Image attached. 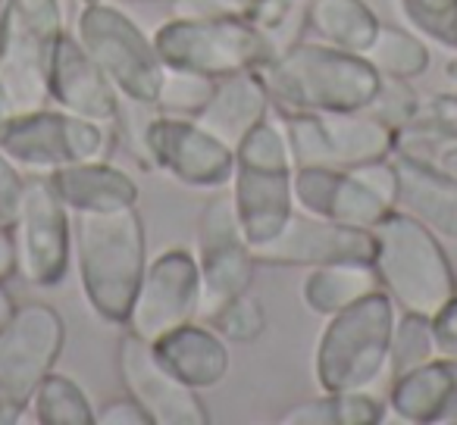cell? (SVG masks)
Here are the masks:
<instances>
[{"label":"cell","mask_w":457,"mask_h":425,"mask_svg":"<svg viewBox=\"0 0 457 425\" xmlns=\"http://www.w3.org/2000/svg\"><path fill=\"white\" fill-rule=\"evenodd\" d=\"M436 338H432V323L423 313L401 310L392 329V344H388V372L401 375L407 369H417L423 363L436 360Z\"/></svg>","instance_id":"cell-31"},{"label":"cell","mask_w":457,"mask_h":425,"mask_svg":"<svg viewBox=\"0 0 457 425\" xmlns=\"http://www.w3.org/2000/svg\"><path fill=\"white\" fill-rule=\"evenodd\" d=\"M16 273V244H13V229L0 223V282L7 285Z\"/></svg>","instance_id":"cell-40"},{"label":"cell","mask_w":457,"mask_h":425,"mask_svg":"<svg viewBox=\"0 0 457 425\" xmlns=\"http://www.w3.org/2000/svg\"><path fill=\"white\" fill-rule=\"evenodd\" d=\"M388 406L404 422H457V356H436L423 366L392 375Z\"/></svg>","instance_id":"cell-20"},{"label":"cell","mask_w":457,"mask_h":425,"mask_svg":"<svg viewBox=\"0 0 457 425\" xmlns=\"http://www.w3.org/2000/svg\"><path fill=\"white\" fill-rule=\"evenodd\" d=\"M270 113H273V97L261 69H245L216 78L213 94L195 119L228 147H236Z\"/></svg>","instance_id":"cell-21"},{"label":"cell","mask_w":457,"mask_h":425,"mask_svg":"<svg viewBox=\"0 0 457 425\" xmlns=\"http://www.w3.org/2000/svg\"><path fill=\"white\" fill-rule=\"evenodd\" d=\"M95 425H154V422L141 410L138 400L122 394V397H113L107 404L95 406Z\"/></svg>","instance_id":"cell-37"},{"label":"cell","mask_w":457,"mask_h":425,"mask_svg":"<svg viewBox=\"0 0 457 425\" xmlns=\"http://www.w3.org/2000/svg\"><path fill=\"white\" fill-rule=\"evenodd\" d=\"M220 4L228 13H248V10H254L257 4H267V0H220Z\"/></svg>","instance_id":"cell-41"},{"label":"cell","mask_w":457,"mask_h":425,"mask_svg":"<svg viewBox=\"0 0 457 425\" xmlns=\"http://www.w3.org/2000/svg\"><path fill=\"white\" fill-rule=\"evenodd\" d=\"M257 263L263 266H295L313 269L323 263H373L376 238L373 229H357V225L332 223V219L313 217L295 207L288 223L279 229V235L270 238L261 248H251Z\"/></svg>","instance_id":"cell-15"},{"label":"cell","mask_w":457,"mask_h":425,"mask_svg":"<svg viewBox=\"0 0 457 425\" xmlns=\"http://www.w3.org/2000/svg\"><path fill=\"white\" fill-rule=\"evenodd\" d=\"M445 76H448L451 82L457 85V53H454V57L448 60V63H445Z\"/></svg>","instance_id":"cell-44"},{"label":"cell","mask_w":457,"mask_h":425,"mask_svg":"<svg viewBox=\"0 0 457 425\" xmlns=\"http://www.w3.org/2000/svg\"><path fill=\"white\" fill-rule=\"evenodd\" d=\"M213 85H216V78L201 76V72L166 66L163 85H160L154 110H157V113H170V116H191V119H195L204 110V103L210 101V94H213Z\"/></svg>","instance_id":"cell-32"},{"label":"cell","mask_w":457,"mask_h":425,"mask_svg":"<svg viewBox=\"0 0 457 425\" xmlns=\"http://www.w3.org/2000/svg\"><path fill=\"white\" fill-rule=\"evenodd\" d=\"M261 76L279 110H317V113H354L367 110L379 91L382 76L363 53L338 51L326 41H295L276 51Z\"/></svg>","instance_id":"cell-2"},{"label":"cell","mask_w":457,"mask_h":425,"mask_svg":"<svg viewBox=\"0 0 457 425\" xmlns=\"http://www.w3.org/2000/svg\"><path fill=\"white\" fill-rule=\"evenodd\" d=\"M82 4H91V0H82Z\"/></svg>","instance_id":"cell-45"},{"label":"cell","mask_w":457,"mask_h":425,"mask_svg":"<svg viewBox=\"0 0 457 425\" xmlns=\"http://www.w3.org/2000/svg\"><path fill=\"white\" fill-rule=\"evenodd\" d=\"M63 32L66 29L22 20L10 7L7 32L0 41V94L10 113H29L51 103L47 69H51L54 45Z\"/></svg>","instance_id":"cell-16"},{"label":"cell","mask_w":457,"mask_h":425,"mask_svg":"<svg viewBox=\"0 0 457 425\" xmlns=\"http://www.w3.org/2000/svg\"><path fill=\"white\" fill-rule=\"evenodd\" d=\"M145 151L157 169L185 188H226L236 172V147L191 116L154 113L145 126Z\"/></svg>","instance_id":"cell-12"},{"label":"cell","mask_w":457,"mask_h":425,"mask_svg":"<svg viewBox=\"0 0 457 425\" xmlns=\"http://www.w3.org/2000/svg\"><path fill=\"white\" fill-rule=\"evenodd\" d=\"M0 147L22 172L47 176L60 166L104 159L110 151V126L47 103L29 113L4 116Z\"/></svg>","instance_id":"cell-8"},{"label":"cell","mask_w":457,"mask_h":425,"mask_svg":"<svg viewBox=\"0 0 457 425\" xmlns=\"http://www.w3.org/2000/svg\"><path fill=\"white\" fill-rule=\"evenodd\" d=\"M413 32L457 53V0H398Z\"/></svg>","instance_id":"cell-34"},{"label":"cell","mask_w":457,"mask_h":425,"mask_svg":"<svg viewBox=\"0 0 457 425\" xmlns=\"http://www.w3.org/2000/svg\"><path fill=\"white\" fill-rule=\"evenodd\" d=\"M32 413L41 425H95V406L88 394L79 388V381L60 375L57 369L38 385Z\"/></svg>","instance_id":"cell-30"},{"label":"cell","mask_w":457,"mask_h":425,"mask_svg":"<svg viewBox=\"0 0 457 425\" xmlns=\"http://www.w3.org/2000/svg\"><path fill=\"white\" fill-rule=\"evenodd\" d=\"M373 291H379V275L373 263L342 260L313 266L301 288V300L307 304V310L326 319Z\"/></svg>","instance_id":"cell-25"},{"label":"cell","mask_w":457,"mask_h":425,"mask_svg":"<svg viewBox=\"0 0 457 425\" xmlns=\"http://www.w3.org/2000/svg\"><path fill=\"white\" fill-rule=\"evenodd\" d=\"M47 94H51L54 107L70 110L85 119L104 122V126H113L120 119V91L113 88V82L104 76V69L72 32H63L54 45Z\"/></svg>","instance_id":"cell-17"},{"label":"cell","mask_w":457,"mask_h":425,"mask_svg":"<svg viewBox=\"0 0 457 425\" xmlns=\"http://www.w3.org/2000/svg\"><path fill=\"white\" fill-rule=\"evenodd\" d=\"M386 419V404L370 391H323L288 406L282 425H376Z\"/></svg>","instance_id":"cell-27"},{"label":"cell","mask_w":457,"mask_h":425,"mask_svg":"<svg viewBox=\"0 0 457 425\" xmlns=\"http://www.w3.org/2000/svg\"><path fill=\"white\" fill-rule=\"evenodd\" d=\"M116 369L129 397L141 404L154 425H207L210 413L201 400V391L185 385L179 375L166 369L151 341L126 335L116 344Z\"/></svg>","instance_id":"cell-14"},{"label":"cell","mask_w":457,"mask_h":425,"mask_svg":"<svg viewBox=\"0 0 457 425\" xmlns=\"http://www.w3.org/2000/svg\"><path fill=\"white\" fill-rule=\"evenodd\" d=\"M307 29L317 35V41L338 51L363 53L379 29V20L367 0H311Z\"/></svg>","instance_id":"cell-26"},{"label":"cell","mask_w":457,"mask_h":425,"mask_svg":"<svg viewBox=\"0 0 457 425\" xmlns=\"http://www.w3.org/2000/svg\"><path fill=\"white\" fill-rule=\"evenodd\" d=\"M363 57L386 78H407V82H413V78H420L429 69V47L423 45V38L407 32V29L382 26V22L376 29L373 41H370V47L363 51Z\"/></svg>","instance_id":"cell-29"},{"label":"cell","mask_w":457,"mask_h":425,"mask_svg":"<svg viewBox=\"0 0 457 425\" xmlns=\"http://www.w3.org/2000/svg\"><path fill=\"white\" fill-rule=\"evenodd\" d=\"M417 119L457 132V91H445V94H432V97H426V101H420Z\"/></svg>","instance_id":"cell-39"},{"label":"cell","mask_w":457,"mask_h":425,"mask_svg":"<svg viewBox=\"0 0 457 425\" xmlns=\"http://www.w3.org/2000/svg\"><path fill=\"white\" fill-rule=\"evenodd\" d=\"M72 250L88 306L104 323L126 325L147 269V235L135 207L72 213Z\"/></svg>","instance_id":"cell-1"},{"label":"cell","mask_w":457,"mask_h":425,"mask_svg":"<svg viewBox=\"0 0 457 425\" xmlns=\"http://www.w3.org/2000/svg\"><path fill=\"white\" fill-rule=\"evenodd\" d=\"M197 306H201L197 257L185 248H170L147 260L126 329L154 344L160 335L197 319Z\"/></svg>","instance_id":"cell-13"},{"label":"cell","mask_w":457,"mask_h":425,"mask_svg":"<svg viewBox=\"0 0 457 425\" xmlns=\"http://www.w3.org/2000/svg\"><path fill=\"white\" fill-rule=\"evenodd\" d=\"M295 207L332 223L373 229L376 223L398 207H388L379 194L367 188L351 169H326V166H295L292 176Z\"/></svg>","instance_id":"cell-18"},{"label":"cell","mask_w":457,"mask_h":425,"mask_svg":"<svg viewBox=\"0 0 457 425\" xmlns=\"http://www.w3.org/2000/svg\"><path fill=\"white\" fill-rule=\"evenodd\" d=\"M197 269H201V306L197 316L207 323L232 298L251 291L257 260L238 225L232 191H220L207 200L197 219Z\"/></svg>","instance_id":"cell-11"},{"label":"cell","mask_w":457,"mask_h":425,"mask_svg":"<svg viewBox=\"0 0 457 425\" xmlns=\"http://www.w3.org/2000/svg\"><path fill=\"white\" fill-rule=\"evenodd\" d=\"M438 356H457V294L429 316Z\"/></svg>","instance_id":"cell-38"},{"label":"cell","mask_w":457,"mask_h":425,"mask_svg":"<svg viewBox=\"0 0 457 425\" xmlns=\"http://www.w3.org/2000/svg\"><path fill=\"white\" fill-rule=\"evenodd\" d=\"M13 310H16V304L10 300V294L4 291V282H0V329L7 325V319L13 316Z\"/></svg>","instance_id":"cell-42"},{"label":"cell","mask_w":457,"mask_h":425,"mask_svg":"<svg viewBox=\"0 0 457 425\" xmlns=\"http://www.w3.org/2000/svg\"><path fill=\"white\" fill-rule=\"evenodd\" d=\"M207 325H213L228 344H251L267 331V306L257 294L245 291L228 300L226 306H220L207 319Z\"/></svg>","instance_id":"cell-33"},{"label":"cell","mask_w":457,"mask_h":425,"mask_svg":"<svg viewBox=\"0 0 457 425\" xmlns=\"http://www.w3.org/2000/svg\"><path fill=\"white\" fill-rule=\"evenodd\" d=\"M10 7H13V0H0V41H4V32H7Z\"/></svg>","instance_id":"cell-43"},{"label":"cell","mask_w":457,"mask_h":425,"mask_svg":"<svg viewBox=\"0 0 457 425\" xmlns=\"http://www.w3.org/2000/svg\"><path fill=\"white\" fill-rule=\"evenodd\" d=\"M398 169V207L429 225L436 235L457 241V184L404 157H395Z\"/></svg>","instance_id":"cell-24"},{"label":"cell","mask_w":457,"mask_h":425,"mask_svg":"<svg viewBox=\"0 0 457 425\" xmlns=\"http://www.w3.org/2000/svg\"><path fill=\"white\" fill-rule=\"evenodd\" d=\"M295 166L351 169L370 159L392 157L395 132L367 110L354 113H317V110H279Z\"/></svg>","instance_id":"cell-9"},{"label":"cell","mask_w":457,"mask_h":425,"mask_svg":"<svg viewBox=\"0 0 457 425\" xmlns=\"http://www.w3.org/2000/svg\"><path fill=\"white\" fill-rule=\"evenodd\" d=\"M66 344V323L45 300L16 304L0 329V425L26 416L38 385L57 369Z\"/></svg>","instance_id":"cell-7"},{"label":"cell","mask_w":457,"mask_h":425,"mask_svg":"<svg viewBox=\"0 0 457 425\" xmlns=\"http://www.w3.org/2000/svg\"><path fill=\"white\" fill-rule=\"evenodd\" d=\"M60 200L70 213H95V209H120L138 203V184L126 169L107 159H82L47 172Z\"/></svg>","instance_id":"cell-23"},{"label":"cell","mask_w":457,"mask_h":425,"mask_svg":"<svg viewBox=\"0 0 457 425\" xmlns=\"http://www.w3.org/2000/svg\"><path fill=\"white\" fill-rule=\"evenodd\" d=\"M157 356L172 375L191 385L195 391L216 388L228 375V344L213 325L185 323L154 341Z\"/></svg>","instance_id":"cell-22"},{"label":"cell","mask_w":457,"mask_h":425,"mask_svg":"<svg viewBox=\"0 0 457 425\" xmlns=\"http://www.w3.org/2000/svg\"><path fill=\"white\" fill-rule=\"evenodd\" d=\"M72 35L95 57L122 101L154 110L166 63L160 60L154 38H147L116 4L110 0L82 4Z\"/></svg>","instance_id":"cell-6"},{"label":"cell","mask_w":457,"mask_h":425,"mask_svg":"<svg viewBox=\"0 0 457 425\" xmlns=\"http://www.w3.org/2000/svg\"><path fill=\"white\" fill-rule=\"evenodd\" d=\"M398 306L373 291L326 316L313 350V375L323 391H370L388 372V344Z\"/></svg>","instance_id":"cell-4"},{"label":"cell","mask_w":457,"mask_h":425,"mask_svg":"<svg viewBox=\"0 0 457 425\" xmlns=\"http://www.w3.org/2000/svg\"><path fill=\"white\" fill-rule=\"evenodd\" d=\"M376 257L373 269L379 288L398 310L432 316L448 298L457 294V275L438 235L407 209H392L373 225Z\"/></svg>","instance_id":"cell-3"},{"label":"cell","mask_w":457,"mask_h":425,"mask_svg":"<svg viewBox=\"0 0 457 425\" xmlns=\"http://www.w3.org/2000/svg\"><path fill=\"white\" fill-rule=\"evenodd\" d=\"M367 113L376 116L382 126L395 128L407 126L420 116V97L417 91L411 88L407 78H386L382 76L379 91L373 94V101L367 103Z\"/></svg>","instance_id":"cell-35"},{"label":"cell","mask_w":457,"mask_h":425,"mask_svg":"<svg viewBox=\"0 0 457 425\" xmlns=\"http://www.w3.org/2000/svg\"><path fill=\"white\" fill-rule=\"evenodd\" d=\"M154 47L172 69H191L210 78L261 69L276 57V45L267 29L228 10L207 16H176L154 32Z\"/></svg>","instance_id":"cell-5"},{"label":"cell","mask_w":457,"mask_h":425,"mask_svg":"<svg viewBox=\"0 0 457 425\" xmlns=\"http://www.w3.org/2000/svg\"><path fill=\"white\" fill-rule=\"evenodd\" d=\"M22 188H26V172L0 147V223L4 225H13L16 209H20L22 200Z\"/></svg>","instance_id":"cell-36"},{"label":"cell","mask_w":457,"mask_h":425,"mask_svg":"<svg viewBox=\"0 0 457 425\" xmlns=\"http://www.w3.org/2000/svg\"><path fill=\"white\" fill-rule=\"evenodd\" d=\"M292 176L295 169H282V166L236 163L228 191L236 200L242 235L248 238L251 248H261L270 238L279 235V229L295 213Z\"/></svg>","instance_id":"cell-19"},{"label":"cell","mask_w":457,"mask_h":425,"mask_svg":"<svg viewBox=\"0 0 457 425\" xmlns=\"http://www.w3.org/2000/svg\"><path fill=\"white\" fill-rule=\"evenodd\" d=\"M395 157H404L457 184V132L413 119L395 128Z\"/></svg>","instance_id":"cell-28"},{"label":"cell","mask_w":457,"mask_h":425,"mask_svg":"<svg viewBox=\"0 0 457 425\" xmlns=\"http://www.w3.org/2000/svg\"><path fill=\"white\" fill-rule=\"evenodd\" d=\"M16 273L35 288L63 285L72 260V213L47 176H26L13 219Z\"/></svg>","instance_id":"cell-10"}]
</instances>
